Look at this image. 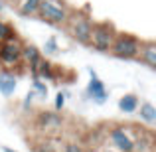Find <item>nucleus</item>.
<instances>
[{
    "label": "nucleus",
    "mask_w": 156,
    "mask_h": 152,
    "mask_svg": "<svg viewBox=\"0 0 156 152\" xmlns=\"http://www.w3.org/2000/svg\"><path fill=\"white\" fill-rule=\"evenodd\" d=\"M69 14H71V6L65 0H42L36 16L51 26H65Z\"/></svg>",
    "instance_id": "1"
},
{
    "label": "nucleus",
    "mask_w": 156,
    "mask_h": 152,
    "mask_svg": "<svg viewBox=\"0 0 156 152\" xmlns=\"http://www.w3.org/2000/svg\"><path fill=\"white\" fill-rule=\"evenodd\" d=\"M93 24H95V22L89 18V14H85V12H79V10H77V12L71 10V14H69L67 22H65V28H67L69 36H71L75 42L89 46V38H91Z\"/></svg>",
    "instance_id": "2"
},
{
    "label": "nucleus",
    "mask_w": 156,
    "mask_h": 152,
    "mask_svg": "<svg viewBox=\"0 0 156 152\" xmlns=\"http://www.w3.org/2000/svg\"><path fill=\"white\" fill-rule=\"evenodd\" d=\"M140 46H142V42L136 38V36L117 32L109 53H113L115 57H119V59H136L138 53H140Z\"/></svg>",
    "instance_id": "3"
},
{
    "label": "nucleus",
    "mask_w": 156,
    "mask_h": 152,
    "mask_svg": "<svg viewBox=\"0 0 156 152\" xmlns=\"http://www.w3.org/2000/svg\"><path fill=\"white\" fill-rule=\"evenodd\" d=\"M115 36H117V30H115L113 24H109V22L93 24L91 38H89V46H91L95 51L109 53L111 51V46H113Z\"/></svg>",
    "instance_id": "4"
},
{
    "label": "nucleus",
    "mask_w": 156,
    "mask_h": 152,
    "mask_svg": "<svg viewBox=\"0 0 156 152\" xmlns=\"http://www.w3.org/2000/svg\"><path fill=\"white\" fill-rule=\"evenodd\" d=\"M22 44L24 42L18 36L0 44V65L4 67V71L22 67Z\"/></svg>",
    "instance_id": "5"
},
{
    "label": "nucleus",
    "mask_w": 156,
    "mask_h": 152,
    "mask_svg": "<svg viewBox=\"0 0 156 152\" xmlns=\"http://www.w3.org/2000/svg\"><path fill=\"white\" fill-rule=\"evenodd\" d=\"M109 138L115 150L119 152H134V129L117 125L109 129Z\"/></svg>",
    "instance_id": "6"
},
{
    "label": "nucleus",
    "mask_w": 156,
    "mask_h": 152,
    "mask_svg": "<svg viewBox=\"0 0 156 152\" xmlns=\"http://www.w3.org/2000/svg\"><path fill=\"white\" fill-rule=\"evenodd\" d=\"M85 95L89 97L93 103H97V105H105L107 99H109V91H107L105 83L99 79V77H91L87 83V93Z\"/></svg>",
    "instance_id": "7"
},
{
    "label": "nucleus",
    "mask_w": 156,
    "mask_h": 152,
    "mask_svg": "<svg viewBox=\"0 0 156 152\" xmlns=\"http://www.w3.org/2000/svg\"><path fill=\"white\" fill-rule=\"evenodd\" d=\"M63 121L57 113H50V111H44V113L38 115V126L42 130H51V133H57L61 129Z\"/></svg>",
    "instance_id": "8"
},
{
    "label": "nucleus",
    "mask_w": 156,
    "mask_h": 152,
    "mask_svg": "<svg viewBox=\"0 0 156 152\" xmlns=\"http://www.w3.org/2000/svg\"><path fill=\"white\" fill-rule=\"evenodd\" d=\"M42 57L44 55L40 51V48H36L34 44H22V65L24 67H28L32 71Z\"/></svg>",
    "instance_id": "9"
},
{
    "label": "nucleus",
    "mask_w": 156,
    "mask_h": 152,
    "mask_svg": "<svg viewBox=\"0 0 156 152\" xmlns=\"http://www.w3.org/2000/svg\"><path fill=\"white\" fill-rule=\"evenodd\" d=\"M30 73H32V77H38L42 81H53L55 79V67H53V63L50 59H46V57H42L38 61V65Z\"/></svg>",
    "instance_id": "10"
},
{
    "label": "nucleus",
    "mask_w": 156,
    "mask_h": 152,
    "mask_svg": "<svg viewBox=\"0 0 156 152\" xmlns=\"http://www.w3.org/2000/svg\"><path fill=\"white\" fill-rule=\"evenodd\" d=\"M136 59H140L150 69H156V44L154 42H142L140 53H138Z\"/></svg>",
    "instance_id": "11"
},
{
    "label": "nucleus",
    "mask_w": 156,
    "mask_h": 152,
    "mask_svg": "<svg viewBox=\"0 0 156 152\" xmlns=\"http://www.w3.org/2000/svg\"><path fill=\"white\" fill-rule=\"evenodd\" d=\"M16 87H18L16 77L12 75L10 71H2L0 73V93H2L4 97H12L16 93Z\"/></svg>",
    "instance_id": "12"
},
{
    "label": "nucleus",
    "mask_w": 156,
    "mask_h": 152,
    "mask_svg": "<svg viewBox=\"0 0 156 152\" xmlns=\"http://www.w3.org/2000/svg\"><path fill=\"white\" fill-rule=\"evenodd\" d=\"M40 2L42 0H16V10H18L20 16H36L38 14V8H40Z\"/></svg>",
    "instance_id": "13"
},
{
    "label": "nucleus",
    "mask_w": 156,
    "mask_h": 152,
    "mask_svg": "<svg viewBox=\"0 0 156 152\" xmlns=\"http://www.w3.org/2000/svg\"><path fill=\"white\" fill-rule=\"evenodd\" d=\"M138 117H140L142 122H146L148 126L156 125V107L152 103H142V105H138Z\"/></svg>",
    "instance_id": "14"
},
{
    "label": "nucleus",
    "mask_w": 156,
    "mask_h": 152,
    "mask_svg": "<svg viewBox=\"0 0 156 152\" xmlns=\"http://www.w3.org/2000/svg\"><path fill=\"white\" fill-rule=\"evenodd\" d=\"M138 97L134 95V93H126V95H122L121 99H119V109L122 111V113H126V115H130V113H136V109H138Z\"/></svg>",
    "instance_id": "15"
},
{
    "label": "nucleus",
    "mask_w": 156,
    "mask_h": 152,
    "mask_svg": "<svg viewBox=\"0 0 156 152\" xmlns=\"http://www.w3.org/2000/svg\"><path fill=\"white\" fill-rule=\"evenodd\" d=\"M42 55L46 53V55H55L57 51H59V44H57V38L55 36H50V38L44 42V46H42Z\"/></svg>",
    "instance_id": "16"
},
{
    "label": "nucleus",
    "mask_w": 156,
    "mask_h": 152,
    "mask_svg": "<svg viewBox=\"0 0 156 152\" xmlns=\"http://www.w3.org/2000/svg\"><path fill=\"white\" fill-rule=\"evenodd\" d=\"M12 38H16L14 26H12V24H8L6 20L0 18V44L6 42V40H12Z\"/></svg>",
    "instance_id": "17"
},
{
    "label": "nucleus",
    "mask_w": 156,
    "mask_h": 152,
    "mask_svg": "<svg viewBox=\"0 0 156 152\" xmlns=\"http://www.w3.org/2000/svg\"><path fill=\"white\" fill-rule=\"evenodd\" d=\"M32 91L36 93L38 97H42V99H46L48 97V85H46V81H42V79H38V77H32Z\"/></svg>",
    "instance_id": "18"
},
{
    "label": "nucleus",
    "mask_w": 156,
    "mask_h": 152,
    "mask_svg": "<svg viewBox=\"0 0 156 152\" xmlns=\"http://www.w3.org/2000/svg\"><path fill=\"white\" fill-rule=\"evenodd\" d=\"M59 152H85V146L81 142H61Z\"/></svg>",
    "instance_id": "19"
},
{
    "label": "nucleus",
    "mask_w": 156,
    "mask_h": 152,
    "mask_svg": "<svg viewBox=\"0 0 156 152\" xmlns=\"http://www.w3.org/2000/svg\"><path fill=\"white\" fill-rule=\"evenodd\" d=\"M65 97H67V93H65V91H59V93L55 95V101H53V107H55V111H57V113H59V111H61V109L65 107Z\"/></svg>",
    "instance_id": "20"
},
{
    "label": "nucleus",
    "mask_w": 156,
    "mask_h": 152,
    "mask_svg": "<svg viewBox=\"0 0 156 152\" xmlns=\"http://www.w3.org/2000/svg\"><path fill=\"white\" fill-rule=\"evenodd\" d=\"M34 97H36V93H34V91H30L26 97H24V103H22V109H24V111L32 109V105H34Z\"/></svg>",
    "instance_id": "21"
},
{
    "label": "nucleus",
    "mask_w": 156,
    "mask_h": 152,
    "mask_svg": "<svg viewBox=\"0 0 156 152\" xmlns=\"http://www.w3.org/2000/svg\"><path fill=\"white\" fill-rule=\"evenodd\" d=\"M36 150L38 152H53V146L50 144V142H40V144L36 146Z\"/></svg>",
    "instance_id": "22"
},
{
    "label": "nucleus",
    "mask_w": 156,
    "mask_h": 152,
    "mask_svg": "<svg viewBox=\"0 0 156 152\" xmlns=\"http://www.w3.org/2000/svg\"><path fill=\"white\" fill-rule=\"evenodd\" d=\"M2 152H16V150H12V148H8V146H2Z\"/></svg>",
    "instance_id": "23"
},
{
    "label": "nucleus",
    "mask_w": 156,
    "mask_h": 152,
    "mask_svg": "<svg viewBox=\"0 0 156 152\" xmlns=\"http://www.w3.org/2000/svg\"><path fill=\"white\" fill-rule=\"evenodd\" d=\"M103 152H119V150H115V148H103Z\"/></svg>",
    "instance_id": "24"
},
{
    "label": "nucleus",
    "mask_w": 156,
    "mask_h": 152,
    "mask_svg": "<svg viewBox=\"0 0 156 152\" xmlns=\"http://www.w3.org/2000/svg\"><path fill=\"white\" fill-rule=\"evenodd\" d=\"M2 12H4V2L0 0V14H2Z\"/></svg>",
    "instance_id": "25"
},
{
    "label": "nucleus",
    "mask_w": 156,
    "mask_h": 152,
    "mask_svg": "<svg viewBox=\"0 0 156 152\" xmlns=\"http://www.w3.org/2000/svg\"><path fill=\"white\" fill-rule=\"evenodd\" d=\"M85 152H101V150H95V148H85Z\"/></svg>",
    "instance_id": "26"
}]
</instances>
